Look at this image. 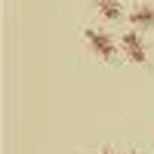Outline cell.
Instances as JSON below:
<instances>
[{"label":"cell","mask_w":154,"mask_h":154,"mask_svg":"<svg viewBox=\"0 0 154 154\" xmlns=\"http://www.w3.org/2000/svg\"><path fill=\"white\" fill-rule=\"evenodd\" d=\"M130 22L136 28H154V3H139L130 12Z\"/></svg>","instance_id":"3957f363"},{"label":"cell","mask_w":154,"mask_h":154,"mask_svg":"<svg viewBox=\"0 0 154 154\" xmlns=\"http://www.w3.org/2000/svg\"><path fill=\"white\" fill-rule=\"evenodd\" d=\"M96 6H99V12H102L105 19H120V16H123L120 0H96Z\"/></svg>","instance_id":"277c9868"},{"label":"cell","mask_w":154,"mask_h":154,"mask_svg":"<svg viewBox=\"0 0 154 154\" xmlns=\"http://www.w3.org/2000/svg\"><path fill=\"white\" fill-rule=\"evenodd\" d=\"M86 43H89V49H93L99 59H105V62L117 59V46H114V40H111V34H108V31L86 28Z\"/></svg>","instance_id":"6da1fadb"},{"label":"cell","mask_w":154,"mask_h":154,"mask_svg":"<svg viewBox=\"0 0 154 154\" xmlns=\"http://www.w3.org/2000/svg\"><path fill=\"white\" fill-rule=\"evenodd\" d=\"M123 56L130 62H136V65H145V62H148V46H145V40L136 31L123 34Z\"/></svg>","instance_id":"7a4b0ae2"},{"label":"cell","mask_w":154,"mask_h":154,"mask_svg":"<svg viewBox=\"0 0 154 154\" xmlns=\"http://www.w3.org/2000/svg\"><path fill=\"white\" fill-rule=\"evenodd\" d=\"M99 154H114V151H111V148H102V151H99Z\"/></svg>","instance_id":"5b68a950"}]
</instances>
